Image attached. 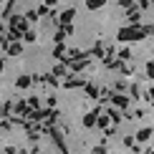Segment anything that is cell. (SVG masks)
I'll list each match as a JSON object with an SVG mask.
<instances>
[{"mask_svg":"<svg viewBox=\"0 0 154 154\" xmlns=\"http://www.w3.org/2000/svg\"><path fill=\"white\" fill-rule=\"evenodd\" d=\"M23 41L25 43H35V30H23Z\"/></svg>","mask_w":154,"mask_h":154,"instance_id":"obj_6","label":"cell"},{"mask_svg":"<svg viewBox=\"0 0 154 154\" xmlns=\"http://www.w3.org/2000/svg\"><path fill=\"white\" fill-rule=\"evenodd\" d=\"M25 18H28V23H35L38 20V13L35 10H28V13H25Z\"/></svg>","mask_w":154,"mask_h":154,"instance_id":"obj_8","label":"cell"},{"mask_svg":"<svg viewBox=\"0 0 154 154\" xmlns=\"http://www.w3.org/2000/svg\"><path fill=\"white\" fill-rule=\"evenodd\" d=\"M56 3H58V0H46V5H56Z\"/></svg>","mask_w":154,"mask_h":154,"instance_id":"obj_16","label":"cell"},{"mask_svg":"<svg viewBox=\"0 0 154 154\" xmlns=\"http://www.w3.org/2000/svg\"><path fill=\"white\" fill-rule=\"evenodd\" d=\"M94 124H96V111H91V114L83 116V126H94Z\"/></svg>","mask_w":154,"mask_h":154,"instance_id":"obj_5","label":"cell"},{"mask_svg":"<svg viewBox=\"0 0 154 154\" xmlns=\"http://www.w3.org/2000/svg\"><path fill=\"white\" fill-rule=\"evenodd\" d=\"M63 86L66 88H79V86H86V81L83 79H71V81H63Z\"/></svg>","mask_w":154,"mask_h":154,"instance_id":"obj_2","label":"cell"},{"mask_svg":"<svg viewBox=\"0 0 154 154\" xmlns=\"http://www.w3.org/2000/svg\"><path fill=\"white\" fill-rule=\"evenodd\" d=\"M106 0H86V5H88V10H96V8H101Z\"/></svg>","mask_w":154,"mask_h":154,"instance_id":"obj_7","label":"cell"},{"mask_svg":"<svg viewBox=\"0 0 154 154\" xmlns=\"http://www.w3.org/2000/svg\"><path fill=\"white\" fill-rule=\"evenodd\" d=\"M30 83H33V79H30V76H20V79L15 81V86H18V88H28Z\"/></svg>","mask_w":154,"mask_h":154,"instance_id":"obj_3","label":"cell"},{"mask_svg":"<svg viewBox=\"0 0 154 154\" xmlns=\"http://www.w3.org/2000/svg\"><path fill=\"white\" fill-rule=\"evenodd\" d=\"M25 104H28V106H33V109H38V104H41V101H38V96H30V99L25 101Z\"/></svg>","mask_w":154,"mask_h":154,"instance_id":"obj_11","label":"cell"},{"mask_svg":"<svg viewBox=\"0 0 154 154\" xmlns=\"http://www.w3.org/2000/svg\"><path fill=\"white\" fill-rule=\"evenodd\" d=\"M0 46H3V38H0Z\"/></svg>","mask_w":154,"mask_h":154,"instance_id":"obj_19","label":"cell"},{"mask_svg":"<svg viewBox=\"0 0 154 154\" xmlns=\"http://www.w3.org/2000/svg\"><path fill=\"white\" fill-rule=\"evenodd\" d=\"M0 3H5V0H0Z\"/></svg>","mask_w":154,"mask_h":154,"instance_id":"obj_20","label":"cell"},{"mask_svg":"<svg viewBox=\"0 0 154 154\" xmlns=\"http://www.w3.org/2000/svg\"><path fill=\"white\" fill-rule=\"evenodd\" d=\"M152 137V131L149 129H144V131H139V142H146V139Z\"/></svg>","mask_w":154,"mask_h":154,"instance_id":"obj_10","label":"cell"},{"mask_svg":"<svg viewBox=\"0 0 154 154\" xmlns=\"http://www.w3.org/2000/svg\"><path fill=\"white\" fill-rule=\"evenodd\" d=\"M73 18H76V10H73V8H68V10H63V13H61L58 23H71Z\"/></svg>","mask_w":154,"mask_h":154,"instance_id":"obj_1","label":"cell"},{"mask_svg":"<svg viewBox=\"0 0 154 154\" xmlns=\"http://www.w3.org/2000/svg\"><path fill=\"white\" fill-rule=\"evenodd\" d=\"M53 76H66V66H56L53 68Z\"/></svg>","mask_w":154,"mask_h":154,"instance_id":"obj_12","label":"cell"},{"mask_svg":"<svg viewBox=\"0 0 154 154\" xmlns=\"http://www.w3.org/2000/svg\"><path fill=\"white\" fill-rule=\"evenodd\" d=\"M96 124H99V126H106V124H109V116H99V121H96Z\"/></svg>","mask_w":154,"mask_h":154,"instance_id":"obj_13","label":"cell"},{"mask_svg":"<svg viewBox=\"0 0 154 154\" xmlns=\"http://www.w3.org/2000/svg\"><path fill=\"white\" fill-rule=\"evenodd\" d=\"M46 104H48L51 109H53V106H56V96H48V99H46Z\"/></svg>","mask_w":154,"mask_h":154,"instance_id":"obj_15","label":"cell"},{"mask_svg":"<svg viewBox=\"0 0 154 154\" xmlns=\"http://www.w3.org/2000/svg\"><path fill=\"white\" fill-rule=\"evenodd\" d=\"M114 104L116 106H126V96H114Z\"/></svg>","mask_w":154,"mask_h":154,"instance_id":"obj_9","label":"cell"},{"mask_svg":"<svg viewBox=\"0 0 154 154\" xmlns=\"http://www.w3.org/2000/svg\"><path fill=\"white\" fill-rule=\"evenodd\" d=\"M53 56H56V58H61V61H63V58L68 56V53H66V46H63V43H58V46H56V51H53Z\"/></svg>","mask_w":154,"mask_h":154,"instance_id":"obj_4","label":"cell"},{"mask_svg":"<svg viewBox=\"0 0 154 154\" xmlns=\"http://www.w3.org/2000/svg\"><path fill=\"white\" fill-rule=\"evenodd\" d=\"M86 94H88V96H99V91H96L94 86H86Z\"/></svg>","mask_w":154,"mask_h":154,"instance_id":"obj_14","label":"cell"},{"mask_svg":"<svg viewBox=\"0 0 154 154\" xmlns=\"http://www.w3.org/2000/svg\"><path fill=\"white\" fill-rule=\"evenodd\" d=\"M0 33H3V23H0Z\"/></svg>","mask_w":154,"mask_h":154,"instance_id":"obj_17","label":"cell"},{"mask_svg":"<svg viewBox=\"0 0 154 154\" xmlns=\"http://www.w3.org/2000/svg\"><path fill=\"white\" fill-rule=\"evenodd\" d=\"M18 154H28V152H18Z\"/></svg>","mask_w":154,"mask_h":154,"instance_id":"obj_18","label":"cell"}]
</instances>
